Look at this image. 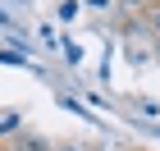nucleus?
Segmentation results:
<instances>
[{
    "label": "nucleus",
    "instance_id": "1",
    "mask_svg": "<svg viewBox=\"0 0 160 151\" xmlns=\"http://www.w3.org/2000/svg\"><path fill=\"white\" fill-rule=\"evenodd\" d=\"M0 133H18V114L14 110H0Z\"/></svg>",
    "mask_w": 160,
    "mask_h": 151
},
{
    "label": "nucleus",
    "instance_id": "3",
    "mask_svg": "<svg viewBox=\"0 0 160 151\" xmlns=\"http://www.w3.org/2000/svg\"><path fill=\"white\" fill-rule=\"evenodd\" d=\"M60 151H82V147H60Z\"/></svg>",
    "mask_w": 160,
    "mask_h": 151
},
{
    "label": "nucleus",
    "instance_id": "4",
    "mask_svg": "<svg viewBox=\"0 0 160 151\" xmlns=\"http://www.w3.org/2000/svg\"><path fill=\"white\" fill-rule=\"evenodd\" d=\"M156 28H160V14H156Z\"/></svg>",
    "mask_w": 160,
    "mask_h": 151
},
{
    "label": "nucleus",
    "instance_id": "2",
    "mask_svg": "<svg viewBox=\"0 0 160 151\" xmlns=\"http://www.w3.org/2000/svg\"><path fill=\"white\" fill-rule=\"evenodd\" d=\"M23 151H46V147H41V142H23Z\"/></svg>",
    "mask_w": 160,
    "mask_h": 151
}]
</instances>
